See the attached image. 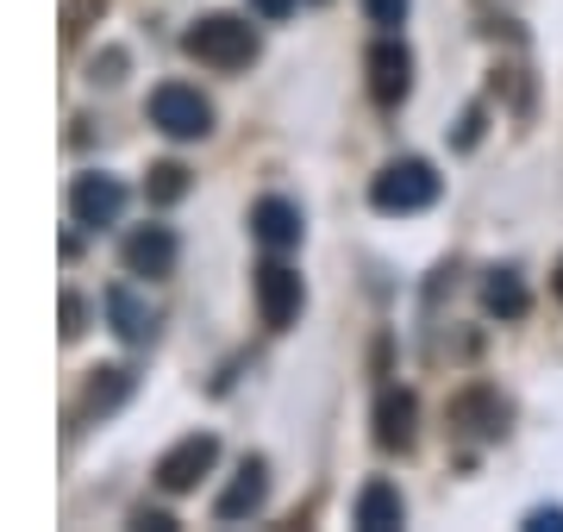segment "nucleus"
Wrapping results in <instances>:
<instances>
[{
	"label": "nucleus",
	"instance_id": "obj_11",
	"mask_svg": "<svg viewBox=\"0 0 563 532\" xmlns=\"http://www.w3.org/2000/svg\"><path fill=\"white\" fill-rule=\"evenodd\" d=\"M263 495H269V470H263V457H244L239 476H232V489L213 501V520H244V513H257Z\"/></svg>",
	"mask_w": 563,
	"mask_h": 532
},
{
	"label": "nucleus",
	"instance_id": "obj_18",
	"mask_svg": "<svg viewBox=\"0 0 563 532\" xmlns=\"http://www.w3.org/2000/svg\"><path fill=\"white\" fill-rule=\"evenodd\" d=\"M363 7H369V25H383V32L407 20V0H363Z\"/></svg>",
	"mask_w": 563,
	"mask_h": 532
},
{
	"label": "nucleus",
	"instance_id": "obj_17",
	"mask_svg": "<svg viewBox=\"0 0 563 532\" xmlns=\"http://www.w3.org/2000/svg\"><path fill=\"white\" fill-rule=\"evenodd\" d=\"M144 195H151V201H181V195H188V169H181V164H157V169H151V182H144Z\"/></svg>",
	"mask_w": 563,
	"mask_h": 532
},
{
	"label": "nucleus",
	"instance_id": "obj_1",
	"mask_svg": "<svg viewBox=\"0 0 563 532\" xmlns=\"http://www.w3.org/2000/svg\"><path fill=\"white\" fill-rule=\"evenodd\" d=\"M181 51L207 69H244V63L257 57V25L239 20V13H207V20L188 25V38Z\"/></svg>",
	"mask_w": 563,
	"mask_h": 532
},
{
	"label": "nucleus",
	"instance_id": "obj_6",
	"mask_svg": "<svg viewBox=\"0 0 563 532\" xmlns=\"http://www.w3.org/2000/svg\"><path fill=\"white\" fill-rule=\"evenodd\" d=\"M363 69H369V95H376L383 107L407 101V88H413V57H407L401 38H376L369 57H363Z\"/></svg>",
	"mask_w": 563,
	"mask_h": 532
},
{
	"label": "nucleus",
	"instance_id": "obj_22",
	"mask_svg": "<svg viewBox=\"0 0 563 532\" xmlns=\"http://www.w3.org/2000/svg\"><path fill=\"white\" fill-rule=\"evenodd\" d=\"M251 7H257L263 20H288L295 13V0H251Z\"/></svg>",
	"mask_w": 563,
	"mask_h": 532
},
{
	"label": "nucleus",
	"instance_id": "obj_4",
	"mask_svg": "<svg viewBox=\"0 0 563 532\" xmlns=\"http://www.w3.org/2000/svg\"><path fill=\"white\" fill-rule=\"evenodd\" d=\"M213 464H220V439H213V432H188L181 445H169V451H163L157 483H163L169 495H188V489H195V483H201L207 470H213Z\"/></svg>",
	"mask_w": 563,
	"mask_h": 532
},
{
	"label": "nucleus",
	"instance_id": "obj_7",
	"mask_svg": "<svg viewBox=\"0 0 563 532\" xmlns=\"http://www.w3.org/2000/svg\"><path fill=\"white\" fill-rule=\"evenodd\" d=\"M69 213H76V225H113L125 213V188L113 182V176H76V188H69Z\"/></svg>",
	"mask_w": 563,
	"mask_h": 532
},
{
	"label": "nucleus",
	"instance_id": "obj_9",
	"mask_svg": "<svg viewBox=\"0 0 563 532\" xmlns=\"http://www.w3.org/2000/svg\"><path fill=\"white\" fill-rule=\"evenodd\" d=\"M107 320H113V332H120L125 345H151V339H157V308L125 282L107 288Z\"/></svg>",
	"mask_w": 563,
	"mask_h": 532
},
{
	"label": "nucleus",
	"instance_id": "obj_10",
	"mask_svg": "<svg viewBox=\"0 0 563 532\" xmlns=\"http://www.w3.org/2000/svg\"><path fill=\"white\" fill-rule=\"evenodd\" d=\"M125 269L132 276H169L176 269V232L169 225H139L125 239Z\"/></svg>",
	"mask_w": 563,
	"mask_h": 532
},
{
	"label": "nucleus",
	"instance_id": "obj_21",
	"mask_svg": "<svg viewBox=\"0 0 563 532\" xmlns=\"http://www.w3.org/2000/svg\"><path fill=\"white\" fill-rule=\"evenodd\" d=\"M81 320H88V308H81V295H63V339H76Z\"/></svg>",
	"mask_w": 563,
	"mask_h": 532
},
{
	"label": "nucleus",
	"instance_id": "obj_19",
	"mask_svg": "<svg viewBox=\"0 0 563 532\" xmlns=\"http://www.w3.org/2000/svg\"><path fill=\"white\" fill-rule=\"evenodd\" d=\"M88 13H101V0H69V7H63V38H81Z\"/></svg>",
	"mask_w": 563,
	"mask_h": 532
},
{
	"label": "nucleus",
	"instance_id": "obj_12",
	"mask_svg": "<svg viewBox=\"0 0 563 532\" xmlns=\"http://www.w3.org/2000/svg\"><path fill=\"white\" fill-rule=\"evenodd\" d=\"M413 420H420V401L407 389H383V401H376V445L407 451L413 445Z\"/></svg>",
	"mask_w": 563,
	"mask_h": 532
},
{
	"label": "nucleus",
	"instance_id": "obj_14",
	"mask_svg": "<svg viewBox=\"0 0 563 532\" xmlns=\"http://www.w3.org/2000/svg\"><path fill=\"white\" fill-rule=\"evenodd\" d=\"M401 520H407V508L388 483H369V489L357 495V527L363 532H388V527H401Z\"/></svg>",
	"mask_w": 563,
	"mask_h": 532
},
{
	"label": "nucleus",
	"instance_id": "obj_2",
	"mask_svg": "<svg viewBox=\"0 0 563 532\" xmlns=\"http://www.w3.org/2000/svg\"><path fill=\"white\" fill-rule=\"evenodd\" d=\"M439 201V169L426 157H395V164L369 182V207L376 213H426Z\"/></svg>",
	"mask_w": 563,
	"mask_h": 532
},
{
	"label": "nucleus",
	"instance_id": "obj_15",
	"mask_svg": "<svg viewBox=\"0 0 563 532\" xmlns=\"http://www.w3.org/2000/svg\"><path fill=\"white\" fill-rule=\"evenodd\" d=\"M483 308L501 313V320H520L526 313V282L514 276V269H488L483 276Z\"/></svg>",
	"mask_w": 563,
	"mask_h": 532
},
{
	"label": "nucleus",
	"instance_id": "obj_13",
	"mask_svg": "<svg viewBox=\"0 0 563 532\" xmlns=\"http://www.w3.org/2000/svg\"><path fill=\"white\" fill-rule=\"evenodd\" d=\"M451 420L470 426V432H501L507 426V401H501V395H488V389H470V395L451 401Z\"/></svg>",
	"mask_w": 563,
	"mask_h": 532
},
{
	"label": "nucleus",
	"instance_id": "obj_3",
	"mask_svg": "<svg viewBox=\"0 0 563 532\" xmlns=\"http://www.w3.org/2000/svg\"><path fill=\"white\" fill-rule=\"evenodd\" d=\"M151 125L169 132V138H207V132H213V107H207L201 88L163 82L157 95H151Z\"/></svg>",
	"mask_w": 563,
	"mask_h": 532
},
{
	"label": "nucleus",
	"instance_id": "obj_5",
	"mask_svg": "<svg viewBox=\"0 0 563 532\" xmlns=\"http://www.w3.org/2000/svg\"><path fill=\"white\" fill-rule=\"evenodd\" d=\"M301 301H307V288L301 276L282 264V257H269V264L257 269V313H263V326H295L301 320Z\"/></svg>",
	"mask_w": 563,
	"mask_h": 532
},
{
	"label": "nucleus",
	"instance_id": "obj_23",
	"mask_svg": "<svg viewBox=\"0 0 563 532\" xmlns=\"http://www.w3.org/2000/svg\"><path fill=\"white\" fill-rule=\"evenodd\" d=\"M551 288H558V301H563V257H558V276H551Z\"/></svg>",
	"mask_w": 563,
	"mask_h": 532
},
{
	"label": "nucleus",
	"instance_id": "obj_16",
	"mask_svg": "<svg viewBox=\"0 0 563 532\" xmlns=\"http://www.w3.org/2000/svg\"><path fill=\"white\" fill-rule=\"evenodd\" d=\"M132 395V369H95V383L81 395V413H113Z\"/></svg>",
	"mask_w": 563,
	"mask_h": 532
},
{
	"label": "nucleus",
	"instance_id": "obj_20",
	"mask_svg": "<svg viewBox=\"0 0 563 532\" xmlns=\"http://www.w3.org/2000/svg\"><path fill=\"white\" fill-rule=\"evenodd\" d=\"M526 532H563V508H532L526 513Z\"/></svg>",
	"mask_w": 563,
	"mask_h": 532
},
{
	"label": "nucleus",
	"instance_id": "obj_8",
	"mask_svg": "<svg viewBox=\"0 0 563 532\" xmlns=\"http://www.w3.org/2000/svg\"><path fill=\"white\" fill-rule=\"evenodd\" d=\"M251 232H257L263 251H295L301 245V207L282 201V195H263V201L251 207Z\"/></svg>",
	"mask_w": 563,
	"mask_h": 532
}]
</instances>
